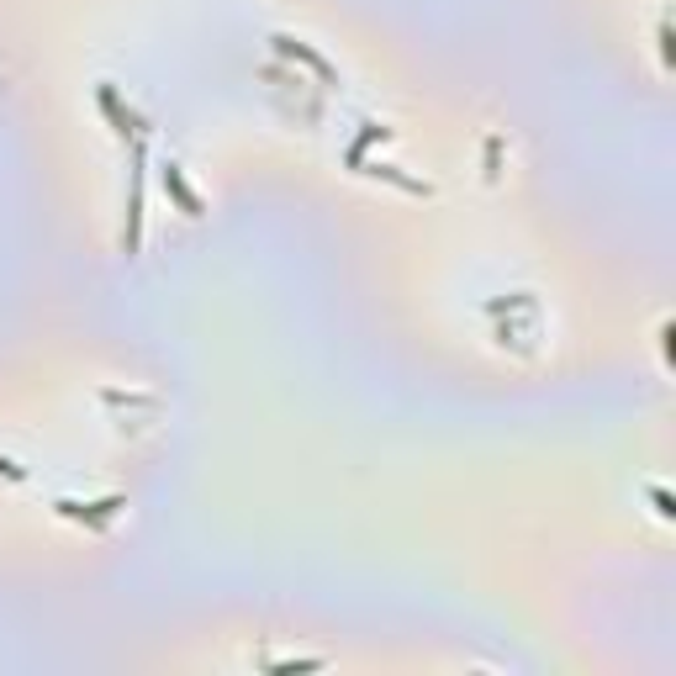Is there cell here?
I'll list each match as a JSON object with an SVG mask.
<instances>
[{"instance_id": "cell-4", "label": "cell", "mask_w": 676, "mask_h": 676, "mask_svg": "<svg viewBox=\"0 0 676 676\" xmlns=\"http://www.w3.org/2000/svg\"><path fill=\"white\" fill-rule=\"evenodd\" d=\"M0 471H6V476H16V481H22L27 471H22V465H11V460H0Z\"/></svg>"}, {"instance_id": "cell-3", "label": "cell", "mask_w": 676, "mask_h": 676, "mask_svg": "<svg viewBox=\"0 0 676 676\" xmlns=\"http://www.w3.org/2000/svg\"><path fill=\"white\" fill-rule=\"evenodd\" d=\"M270 43H275L280 53H286V59H302L307 69H317V74H323V80H333V64H328V59H323V53H317V48H307L302 37H286V32H275Z\"/></svg>"}, {"instance_id": "cell-1", "label": "cell", "mask_w": 676, "mask_h": 676, "mask_svg": "<svg viewBox=\"0 0 676 676\" xmlns=\"http://www.w3.org/2000/svg\"><path fill=\"white\" fill-rule=\"evenodd\" d=\"M53 507H59L64 518H80V523L90 518V529H106V523L117 518L122 507H127V497H106V502H85V507H80V502H69V497H59Z\"/></svg>"}, {"instance_id": "cell-2", "label": "cell", "mask_w": 676, "mask_h": 676, "mask_svg": "<svg viewBox=\"0 0 676 676\" xmlns=\"http://www.w3.org/2000/svg\"><path fill=\"white\" fill-rule=\"evenodd\" d=\"M159 175H164V191L180 201V212H185V217H201V196L191 191V180H185V169H180L175 159H169V164L159 169Z\"/></svg>"}]
</instances>
